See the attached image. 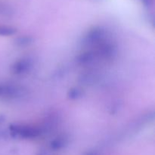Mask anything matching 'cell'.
<instances>
[{"label":"cell","mask_w":155,"mask_h":155,"mask_svg":"<svg viewBox=\"0 0 155 155\" xmlns=\"http://www.w3.org/2000/svg\"><path fill=\"white\" fill-rule=\"evenodd\" d=\"M16 30L12 27H6V26H0V36H8L15 34Z\"/></svg>","instance_id":"cell-3"},{"label":"cell","mask_w":155,"mask_h":155,"mask_svg":"<svg viewBox=\"0 0 155 155\" xmlns=\"http://www.w3.org/2000/svg\"><path fill=\"white\" fill-rule=\"evenodd\" d=\"M30 38L26 37V36H24V37H21L18 39V42L17 43L21 45H27V44L30 43Z\"/></svg>","instance_id":"cell-4"},{"label":"cell","mask_w":155,"mask_h":155,"mask_svg":"<svg viewBox=\"0 0 155 155\" xmlns=\"http://www.w3.org/2000/svg\"><path fill=\"white\" fill-rule=\"evenodd\" d=\"M29 67V63L26 61H21L18 62V63L15 64V66L14 67L15 68V73H18V74H20V73H22L24 71H25Z\"/></svg>","instance_id":"cell-2"},{"label":"cell","mask_w":155,"mask_h":155,"mask_svg":"<svg viewBox=\"0 0 155 155\" xmlns=\"http://www.w3.org/2000/svg\"><path fill=\"white\" fill-rule=\"evenodd\" d=\"M1 92H2V89H1V87H0V93H1Z\"/></svg>","instance_id":"cell-6"},{"label":"cell","mask_w":155,"mask_h":155,"mask_svg":"<svg viewBox=\"0 0 155 155\" xmlns=\"http://www.w3.org/2000/svg\"><path fill=\"white\" fill-rule=\"evenodd\" d=\"M80 95V91L78 89H72V90L70 91L69 92V96L71 98H78V96Z\"/></svg>","instance_id":"cell-5"},{"label":"cell","mask_w":155,"mask_h":155,"mask_svg":"<svg viewBox=\"0 0 155 155\" xmlns=\"http://www.w3.org/2000/svg\"><path fill=\"white\" fill-rule=\"evenodd\" d=\"M12 132L15 133H18L21 136L24 138H32L36 137L39 135V131L37 130L32 128H27V127H20L18 126L11 127Z\"/></svg>","instance_id":"cell-1"}]
</instances>
